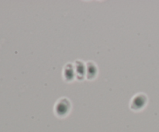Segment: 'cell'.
Returning <instances> with one entry per match:
<instances>
[{"instance_id":"obj_1","label":"cell","mask_w":159,"mask_h":132,"mask_svg":"<svg viewBox=\"0 0 159 132\" xmlns=\"http://www.w3.org/2000/svg\"><path fill=\"white\" fill-rule=\"evenodd\" d=\"M71 110V102L66 98L60 99L54 107V112L58 116H65Z\"/></svg>"},{"instance_id":"obj_2","label":"cell","mask_w":159,"mask_h":132,"mask_svg":"<svg viewBox=\"0 0 159 132\" xmlns=\"http://www.w3.org/2000/svg\"><path fill=\"white\" fill-rule=\"evenodd\" d=\"M148 102V97L143 93H138L134 96L130 102V108L133 110H141Z\"/></svg>"},{"instance_id":"obj_3","label":"cell","mask_w":159,"mask_h":132,"mask_svg":"<svg viewBox=\"0 0 159 132\" xmlns=\"http://www.w3.org/2000/svg\"><path fill=\"white\" fill-rule=\"evenodd\" d=\"M74 66L76 78L79 80H83L84 78L86 76V65H85V64L82 61L79 60L76 61Z\"/></svg>"},{"instance_id":"obj_4","label":"cell","mask_w":159,"mask_h":132,"mask_svg":"<svg viewBox=\"0 0 159 132\" xmlns=\"http://www.w3.org/2000/svg\"><path fill=\"white\" fill-rule=\"evenodd\" d=\"M63 76L64 79L68 82H71L73 79H75V78L76 77V75L74 65L68 63L65 65L63 70Z\"/></svg>"},{"instance_id":"obj_5","label":"cell","mask_w":159,"mask_h":132,"mask_svg":"<svg viewBox=\"0 0 159 132\" xmlns=\"http://www.w3.org/2000/svg\"><path fill=\"white\" fill-rule=\"evenodd\" d=\"M97 67L93 62L89 61L86 64V78L88 79H93L97 75Z\"/></svg>"}]
</instances>
